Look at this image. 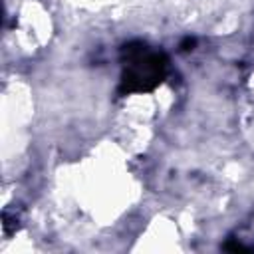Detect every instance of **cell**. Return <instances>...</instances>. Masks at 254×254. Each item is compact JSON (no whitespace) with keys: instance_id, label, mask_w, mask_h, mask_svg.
<instances>
[{"instance_id":"6da1fadb","label":"cell","mask_w":254,"mask_h":254,"mask_svg":"<svg viewBox=\"0 0 254 254\" xmlns=\"http://www.w3.org/2000/svg\"><path fill=\"white\" fill-rule=\"evenodd\" d=\"M121 77L119 93H147L159 87L169 73V58L165 52L147 42L133 40L121 48Z\"/></svg>"}]
</instances>
